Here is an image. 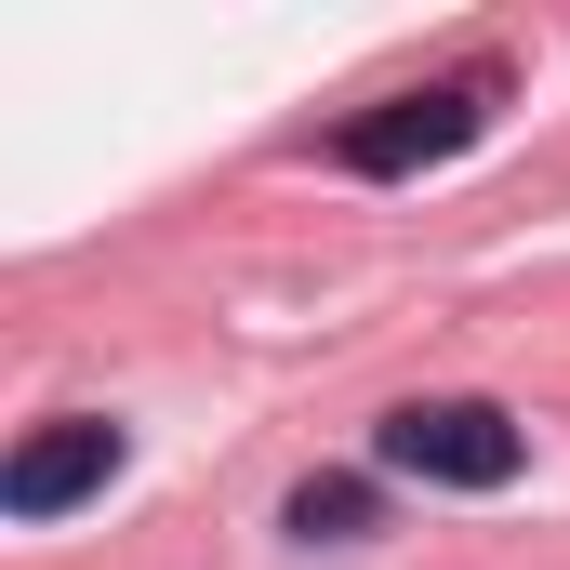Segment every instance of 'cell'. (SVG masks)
I'll use <instances>...</instances> for the list:
<instances>
[{
    "label": "cell",
    "instance_id": "4",
    "mask_svg": "<svg viewBox=\"0 0 570 570\" xmlns=\"http://www.w3.org/2000/svg\"><path fill=\"white\" fill-rule=\"evenodd\" d=\"M279 531H292V544H372L385 504H372V478H305V491L279 504Z\"/></svg>",
    "mask_w": 570,
    "mask_h": 570
},
{
    "label": "cell",
    "instance_id": "1",
    "mask_svg": "<svg viewBox=\"0 0 570 570\" xmlns=\"http://www.w3.org/2000/svg\"><path fill=\"white\" fill-rule=\"evenodd\" d=\"M372 464L385 478H425V491H504L531 464V425L491 412V399H399L372 425Z\"/></svg>",
    "mask_w": 570,
    "mask_h": 570
},
{
    "label": "cell",
    "instance_id": "3",
    "mask_svg": "<svg viewBox=\"0 0 570 570\" xmlns=\"http://www.w3.org/2000/svg\"><path fill=\"white\" fill-rule=\"evenodd\" d=\"M120 464H134V438L94 425V412H67V425L13 438V464H0V518H67V504H94Z\"/></svg>",
    "mask_w": 570,
    "mask_h": 570
},
{
    "label": "cell",
    "instance_id": "2",
    "mask_svg": "<svg viewBox=\"0 0 570 570\" xmlns=\"http://www.w3.org/2000/svg\"><path fill=\"white\" fill-rule=\"evenodd\" d=\"M491 120V94L478 80H438V94H399V107H372V120H345L332 159L358 173V186H399V173H438V159H464Z\"/></svg>",
    "mask_w": 570,
    "mask_h": 570
}]
</instances>
